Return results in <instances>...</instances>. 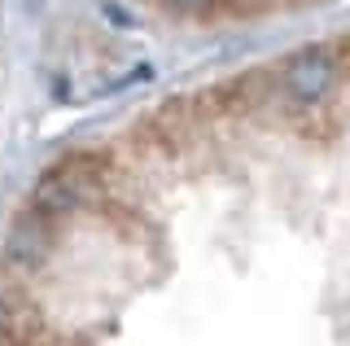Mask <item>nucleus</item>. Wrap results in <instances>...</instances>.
<instances>
[{
  "label": "nucleus",
  "instance_id": "nucleus-2",
  "mask_svg": "<svg viewBox=\"0 0 350 346\" xmlns=\"http://www.w3.org/2000/svg\"><path fill=\"white\" fill-rule=\"evenodd\" d=\"M184 23L206 27H254V23H280V18H302L328 0H145Z\"/></svg>",
  "mask_w": 350,
  "mask_h": 346
},
{
  "label": "nucleus",
  "instance_id": "nucleus-1",
  "mask_svg": "<svg viewBox=\"0 0 350 346\" xmlns=\"http://www.w3.org/2000/svg\"><path fill=\"white\" fill-rule=\"evenodd\" d=\"M57 228L162 311L158 346H350V23L66 158Z\"/></svg>",
  "mask_w": 350,
  "mask_h": 346
}]
</instances>
